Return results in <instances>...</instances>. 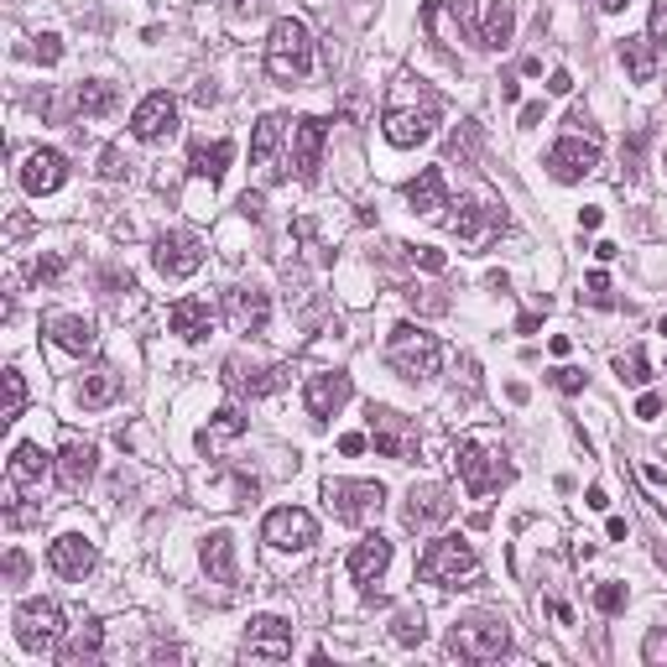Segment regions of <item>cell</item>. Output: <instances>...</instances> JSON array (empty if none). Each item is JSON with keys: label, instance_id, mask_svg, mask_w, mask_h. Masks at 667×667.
Instances as JSON below:
<instances>
[{"label": "cell", "instance_id": "cell-1", "mask_svg": "<svg viewBox=\"0 0 667 667\" xmlns=\"http://www.w3.org/2000/svg\"><path fill=\"white\" fill-rule=\"evenodd\" d=\"M417 579L438 589H470L480 579V553L464 537H433L417 558Z\"/></svg>", "mask_w": 667, "mask_h": 667}, {"label": "cell", "instance_id": "cell-2", "mask_svg": "<svg viewBox=\"0 0 667 667\" xmlns=\"http://www.w3.org/2000/svg\"><path fill=\"white\" fill-rule=\"evenodd\" d=\"M386 365L396 375H407V381H428L444 365V345L428 329H417V324H396L386 334Z\"/></svg>", "mask_w": 667, "mask_h": 667}, {"label": "cell", "instance_id": "cell-3", "mask_svg": "<svg viewBox=\"0 0 667 667\" xmlns=\"http://www.w3.org/2000/svg\"><path fill=\"white\" fill-rule=\"evenodd\" d=\"M308 68H314V37H308V26L297 17H282L272 26V37H266V74L282 84H297Z\"/></svg>", "mask_w": 667, "mask_h": 667}, {"label": "cell", "instance_id": "cell-4", "mask_svg": "<svg viewBox=\"0 0 667 667\" xmlns=\"http://www.w3.org/2000/svg\"><path fill=\"white\" fill-rule=\"evenodd\" d=\"M453 464H459V480H464V491H470V495H491V491H501V485L511 480L506 449H495V444H480V438H464Z\"/></svg>", "mask_w": 667, "mask_h": 667}, {"label": "cell", "instance_id": "cell-5", "mask_svg": "<svg viewBox=\"0 0 667 667\" xmlns=\"http://www.w3.org/2000/svg\"><path fill=\"white\" fill-rule=\"evenodd\" d=\"M449 647L459 663H495V657L511 647V631L501 615H470V621L453 626Z\"/></svg>", "mask_w": 667, "mask_h": 667}, {"label": "cell", "instance_id": "cell-6", "mask_svg": "<svg viewBox=\"0 0 667 667\" xmlns=\"http://www.w3.org/2000/svg\"><path fill=\"white\" fill-rule=\"evenodd\" d=\"M324 506H329L334 522L360 527L365 516H375V511L386 506V491L375 480H324Z\"/></svg>", "mask_w": 667, "mask_h": 667}, {"label": "cell", "instance_id": "cell-7", "mask_svg": "<svg viewBox=\"0 0 667 667\" xmlns=\"http://www.w3.org/2000/svg\"><path fill=\"white\" fill-rule=\"evenodd\" d=\"M433 125H438V99L433 95H417V99L402 95L392 110H386V120H381V131H386L392 146H417V141H428Z\"/></svg>", "mask_w": 667, "mask_h": 667}, {"label": "cell", "instance_id": "cell-8", "mask_svg": "<svg viewBox=\"0 0 667 667\" xmlns=\"http://www.w3.org/2000/svg\"><path fill=\"white\" fill-rule=\"evenodd\" d=\"M11 631H17L21 652H53L58 647V636H63V615H58L53 600H26V605L17 610Z\"/></svg>", "mask_w": 667, "mask_h": 667}, {"label": "cell", "instance_id": "cell-9", "mask_svg": "<svg viewBox=\"0 0 667 667\" xmlns=\"http://www.w3.org/2000/svg\"><path fill=\"white\" fill-rule=\"evenodd\" d=\"M449 230L464 240V245H485L491 236L506 230V209L491 204L485 194H470V198H459V215H449Z\"/></svg>", "mask_w": 667, "mask_h": 667}, {"label": "cell", "instance_id": "cell-10", "mask_svg": "<svg viewBox=\"0 0 667 667\" xmlns=\"http://www.w3.org/2000/svg\"><path fill=\"white\" fill-rule=\"evenodd\" d=\"M261 537H266L276 553H303L318 543V522L303 506H276V511H266Z\"/></svg>", "mask_w": 667, "mask_h": 667}, {"label": "cell", "instance_id": "cell-11", "mask_svg": "<svg viewBox=\"0 0 667 667\" xmlns=\"http://www.w3.org/2000/svg\"><path fill=\"white\" fill-rule=\"evenodd\" d=\"M594 167H600V141L564 136L548 146V173L558 177V183H584Z\"/></svg>", "mask_w": 667, "mask_h": 667}, {"label": "cell", "instance_id": "cell-12", "mask_svg": "<svg viewBox=\"0 0 667 667\" xmlns=\"http://www.w3.org/2000/svg\"><path fill=\"white\" fill-rule=\"evenodd\" d=\"M365 417H371V438H375V453L381 459H413L417 453V433L407 417H396L392 407H375V402Z\"/></svg>", "mask_w": 667, "mask_h": 667}, {"label": "cell", "instance_id": "cell-13", "mask_svg": "<svg viewBox=\"0 0 667 667\" xmlns=\"http://www.w3.org/2000/svg\"><path fill=\"white\" fill-rule=\"evenodd\" d=\"M245 652H251V657H266V663L293 657V621H282V615H251V626H245Z\"/></svg>", "mask_w": 667, "mask_h": 667}, {"label": "cell", "instance_id": "cell-14", "mask_svg": "<svg viewBox=\"0 0 667 667\" xmlns=\"http://www.w3.org/2000/svg\"><path fill=\"white\" fill-rule=\"evenodd\" d=\"M152 261H157L162 276H194L198 266H204V245H198L194 236H183V230H167V236H157V245H152Z\"/></svg>", "mask_w": 667, "mask_h": 667}, {"label": "cell", "instance_id": "cell-15", "mask_svg": "<svg viewBox=\"0 0 667 667\" xmlns=\"http://www.w3.org/2000/svg\"><path fill=\"white\" fill-rule=\"evenodd\" d=\"M177 131V99L167 89H152V95L136 105V116H131V136L136 141H162Z\"/></svg>", "mask_w": 667, "mask_h": 667}, {"label": "cell", "instance_id": "cell-16", "mask_svg": "<svg viewBox=\"0 0 667 667\" xmlns=\"http://www.w3.org/2000/svg\"><path fill=\"white\" fill-rule=\"evenodd\" d=\"M350 402V375L345 371H318L308 375V386H303V407H308V417L314 423H329L339 407Z\"/></svg>", "mask_w": 667, "mask_h": 667}, {"label": "cell", "instance_id": "cell-17", "mask_svg": "<svg viewBox=\"0 0 667 667\" xmlns=\"http://www.w3.org/2000/svg\"><path fill=\"white\" fill-rule=\"evenodd\" d=\"M95 543L84 537V532H58L53 543H47V564H53V573H63V579H84V573L95 569Z\"/></svg>", "mask_w": 667, "mask_h": 667}, {"label": "cell", "instance_id": "cell-18", "mask_svg": "<svg viewBox=\"0 0 667 667\" xmlns=\"http://www.w3.org/2000/svg\"><path fill=\"white\" fill-rule=\"evenodd\" d=\"M95 470H99V449L89 438H79V433H68V438H63V453H58L63 491H84V485L95 480Z\"/></svg>", "mask_w": 667, "mask_h": 667}, {"label": "cell", "instance_id": "cell-19", "mask_svg": "<svg viewBox=\"0 0 667 667\" xmlns=\"http://www.w3.org/2000/svg\"><path fill=\"white\" fill-rule=\"evenodd\" d=\"M453 516V495L444 491V485H413L407 491V511H402V522L413 532L423 527H438V522H449Z\"/></svg>", "mask_w": 667, "mask_h": 667}, {"label": "cell", "instance_id": "cell-20", "mask_svg": "<svg viewBox=\"0 0 667 667\" xmlns=\"http://www.w3.org/2000/svg\"><path fill=\"white\" fill-rule=\"evenodd\" d=\"M324 136H329V120H318V116H303L293 125V167H297V177H303V183H314V177H318Z\"/></svg>", "mask_w": 667, "mask_h": 667}, {"label": "cell", "instance_id": "cell-21", "mask_svg": "<svg viewBox=\"0 0 667 667\" xmlns=\"http://www.w3.org/2000/svg\"><path fill=\"white\" fill-rule=\"evenodd\" d=\"M63 177H68V162H63V152H53V146H37L32 157L21 162V188L32 198L63 188Z\"/></svg>", "mask_w": 667, "mask_h": 667}, {"label": "cell", "instance_id": "cell-22", "mask_svg": "<svg viewBox=\"0 0 667 667\" xmlns=\"http://www.w3.org/2000/svg\"><path fill=\"white\" fill-rule=\"evenodd\" d=\"M386 569H392V543H386L381 532H371V537H360V543L350 548V579H354V584H365V589H371Z\"/></svg>", "mask_w": 667, "mask_h": 667}, {"label": "cell", "instance_id": "cell-23", "mask_svg": "<svg viewBox=\"0 0 667 667\" xmlns=\"http://www.w3.org/2000/svg\"><path fill=\"white\" fill-rule=\"evenodd\" d=\"M225 308H230V324L240 334H266V318H272V303L261 287H230L225 293Z\"/></svg>", "mask_w": 667, "mask_h": 667}, {"label": "cell", "instance_id": "cell-24", "mask_svg": "<svg viewBox=\"0 0 667 667\" xmlns=\"http://www.w3.org/2000/svg\"><path fill=\"white\" fill-rule=\"evenodd\" d=\"M407 204H413L423 219H444V209H449V183H444V167H423V173L407 183Z\"/></svg>", "mask_w": 667, "mask_h": 667}, {"label": "cell", "instance_id": "cell-25", "mask_svg": "<svg viewBox=\"0 0 667 667\" xmlns=\"http://www.w3.org/2000/svg\"><path fill=\"white\" fill-rule=\"evenodd\" d=\"M42 334H47L58 350H68V354H89V350H95V324L79 318V314H47V318H42Z\"/></svg>", "mask_w": 667, "mask_h": 667}, {"label": "cell", "instance_id": "cell-26", "mask_svg": "<svg viewBox=\"0 0 667 667\" xmlns=\"http://www.w3.org/2000/svg\"><path fill=\"white\" fill-rule=\"evenodd\" d=\"M287 365H266V371H245V360H225V386L236 396H266L287 381Z\"/></svg>", "mask_w": 667, "mask_h": 667}, {"label": "cell", "instance_id": "cell-27", "mask_svg": "<svg viewBox=\"0 0 667 667\" xmlns=\"http://www.w3.org/2000/svg\"><path fill=\"white\" fill-rule=\"evenodd\" d=\"M198 564H204V573L215 579V584H236V537L219 527L204 537V548H198Z\"/></svg>", "mask_w": 667, "mask_h": 667}, {"label": "cell", "instance_id": "cell-28", "mask_svg": "<svg viewBox=\"0 0 667 667\" xmlns=\"http://www.w3.org/2000/svg\"><path fill=\"white\" fill-rule=\"evenodd\" d=\"M167 329L183 334V339H209V329H215V308H209L204 297H177L173 308H167Z\"/></svg>", "mask_w": 667, "mask_h": 667}, {"label": "cell", "instance_id": "cell-29", "mask_svg": "<svg viewBox=\"0 0 667 667\" xmlns=\"http://www.w3.org/2000/svg\"><path fill=\"white\" fill-rule=\"evenodd\" d=\"M47 470H53V459L42 453V444H17L11 464H6V474H11L17 491H37L42 480H47Z\"/></svg>", "mask_w": 667, "mask_h": 667}, {"label": "cell", "instance_id": "cell-30", "mask_svg": "<svg viewBox=\"0 0 667 667\" xmlns=\"http://www.w3.org/2000/svg\"><path fill=\"white\" fill-rule=\"evenodd\" d=\"M230 157H236V146H230V141H198L194 152H188V173L204 177V183H219L225 167H230Z\"/></svg>", "mask_w": 667, "mask_h": 667}, {"label": "cell", "instance_id": "cell-31", "mask_svg": "<svg viewBox=\"0 0 667 667\" xmlns=\"http://www.w3.org/2000/svg\"><path fill=\"white\" fill-rule=\"evenodd\" d=\"M99 647H105V631H99L95 621H84V626L58 647V663L63 667H89L99 657Z\"/></svg>", "mask_w": 667, "mask_h": 667}, {"label": "cell", "instance_id": "cell-32", "mask_svg": "<svg viewBox=\"0 0 667 667\" xmlns=\"http://www.w3.org/2000/svg\"><path fill=\"white\" fill-rule=\"evenodd\" d=\"M621 63H626V74L636 84H652V79H657V42H652V37H626V42H621Z\"/></svg>", "mask_w": 667, "mask_h": 667}, {"label": "cell", "instance_id": "cell-33", "mask_svg": "<svg viewBox=\"0 0 667 667\" xmlns=\"http://www.w3.org/2000/svg\"><path fill=\"white\" fill-rule=\"evenodd\" d=\"M245 428H251V417L240 413V407H219L215 423H209V428L198 433V449H204V453H215L219 444H225V438H240Z\"/></svg>", "mask_w": 667, "mask_h": 667}, {"label": "cell", "instance_id": "cell-34", "mask_svg": "<svg viewBox=\"0 0 667 667\" xmlns=\"http://www.w3.org/2000/svg\"><path fill=\"white\" fill-rule=\"evenodd\" d=\"M511 32H516V11H511V0H495L491 11H485V21H480V42H485L491 53H501L511 42Z\"/></svg>", "mask_w": 667, "mask_h": 667}, {"label": "cell", "instance_id": "cell-35", "mask_svg": "<svg viewBox=\"0 0 667 667\" xmlns=\"http://www.w3.org/2000/svg\"><path fill=\"white\" fill-rule=\"evenodd\" d=\"M116 392H120L116 371H89L79 381V407H110V402H116Z\"/></svg>", "mask_w": 667, "mask_h": 667}, {"label": "cell", "instance_id": "cell-36", "mask_svg": "<svg viewBox=\"0 0 667 667\" xmlns=\"http://www.w3.org/2000/svg\"><path fill=\"white\" fill-rule=\"evenodd\" d=\"M282 131H287V120L282 116H261V125H255V136H251V162H266L276 157V146H282Z\"/></svg>", "mask_w": 667, "mask_h": 667}, {"label": "cell", "instance_id": "cell-37", "mask_svg": "<svg viewBox=\"0 0 667 667\" xmlns=\"http://www.w3.org/2000/svg\"><path fill=\"white\" fill-rule=\"evenodd\" d=\"M74 105H79V116H110V110H116V84H105V79L79 84Z\"/></svg>", "mask_w": 667, "mask_h": 667}, {"label": "cell", "instance_id": "cell-38", "mask_svg": "<svg viewBox=\"0 0 667 667\" xmlns=\"http://www.w3.org/2000/svg\"><path fill=\"white\" fill-rule=\"evenodd\" d=\"M392 636L402 642V647H417L423 636H428V626H423V610H402L392 621Z\"/></svg>", "mask_w": 667, "mask_h": 667}, {"label": "cell", "instance_id": "cell-39", "mask_svg": "<svg viewBox=\"0 0 667 667\" xmlns=\"http://www.w3.org/2000/svg\"><path fill=\"white\" fill-rule=\"evenodd\" d=\"M626 584H615V579H605V584L594 589V610H600V615H621V610H626Z\"/></svg>", "mask_w": 667, "mask_h": 667}, {"label": "cell", "instance_id": "cell-40", "mask_svg": "<svg viewBox=\"0 0 667 667\" xmlns=\"http://www.w3.org/2000/svg\"><path fill=\"white\" fill-rule=\"evenodd\" d=\"M615 371H621V381H631V386H647V381H652V365H647V354H642V350L621 354V360H615Z\"/></svg>", "mask_w": 667, "mask_h": 667}, {"label": "cell", "instance_id": "cell-41", "mask_svg": "<svg viewBox=\"0 0 667 667\" xmlns=\"http://www.w3.org/2000/svg\"><path fill=\"white\" fill-rule=\"evenodd\" d=\"M21 407H26V386H21V371H6V417H0V423H17Z\"/></svg>", "mask_w": 667, "mask_h": 667}, {"label": "cell", "instance_id": "cell-42", "mask_svg": "<svg viewBox=\"0 0 667 667\" xmlns=\"http://www.w3.org/2000/svg\"><path fill=\"white\" fill-rule=\"evenodd\" d=\"M125 173H131V162L120 157V146H105V152H99V177L116 183V177H125Z\"/></svg>", "mask_w": 667, "mask_h": 667}, {"label": "cell", "instance_id": "cell-43", "mask_svg": "<svg viewBox=\"0 0 667 667\" xmlns=\"http://www.w3.org/2000/svg\"><path fill=\"white\" fill-rule=\"evenodd\" d=\"M553 386H558L564 396H579V392H584V371H573V365H558V371H553Z\"/></svg>", "mask_w": 667, "mask_h": 667}, {"label": "cell", "instance_id": "cell-44", "mask_svg": "<svg viewBox=\"0 0 667 667\" xmlns=\"http://www.w3.org/2000/svg\"><path fill=\"white\" fill-rule=\"evenodd\" d=\"M647 32H652V42H657V47H667V0H657V6H652Z\"/></svg>", "mask_w": 667, "mask_h": 667}, {"label": "cell", "instance_id": "cell-45", "mask_svg": "<svg viewBox=\"0 0 667 667\" xmlns=\"http://www.w3.org/2000/svg\"><path fill=\"white\" fill-rule=\"evenodd\" d=\"M26 569H32V564H26V553H21V548L6 553V584H11V589H17L21 579H26Z\"/></svg>", "mask_w": 667, "mask_h": 667}, {"label": "cell", "instance_id": "cell-46", "mask_svg": "<svg viewBox=\"0 0 667 667\" xmlns=\"http://www.w3.org/2000/svg\"><path fill=\"white\" fill-rule=\"evenodd\" d=\"M417 266H423V272H444V266H449V255L444 251H433V245H417Z\"/></svg>", "mask_w": 667, "mask_h": 667}, {"label": "cell", "instance_id": "cell-47", "mask_svg": "<svg viewBox=\"0 0 667 667\" xmlns=\"http://www.w3.org/2000/svg\"><path fill=\"white\" fill-rule=\"evenodd\" d=\"M32 58H37V63H58V58H63V42H58V37H37Z\"/></svg>", "mask_w": 667, "mask_h": 667}, {"label": "cell", "instance_id": "cell-48", "mask_svg": "<svg viewBox=\"0 0 667 667\" xmlns=\"http://www.w3.org/2000/svg\"><path fill=\"white\" fill-rule=\"evenodd\" d=\"M543 120H548V105H543V99H532V105H522V125H543Z\"/></svg>", "mask_w": 667, "mask_h": 667}, {"label": "cell", "instance_id": "cell-49", "mask_svg": "<svg viewBox=\"0 0 667 667\" xmlns=\"http://www.w3.org/2000/svg\"><path fill=\"white\" fill-rule=\"evenodd\" d=\"M449 11H453V21H459V32L474 26V0H449Z\"/></svg>", "mask_w": 667, "mask_h": 667}, {"label": "cell", "instance_id": "cell-50", "mask_svg": "<svg viewBox=\"0 0 667 667\" xmlns=\"http://www.w3.org/2000/svg\"><path fill=\"white\" fill-rule=\"evenodd\" d=\"M225 6H230V17H236V21H245V17H255L266 0H225Z\"/></svg>", "mask_w": 667, "mask_h": 667}, {"label": "cell", "instance_id": "cell-51", "mask_svg": "<svg viewBox=\"0 0 667 667\" xmlns=\"http://www.w3.org/2000/svg\"><path fill=\"white\" fill-rule=\"evenodd\" d=\"M58 272H63L58 255H42V261H37V282H58Z\"/></svg>", "mask_w": 667, "mask_h": 667}, {"label": "cell", "instance_id": "cell-52", "mask_svg": "<svg viewBox=\"0 0 667 667\" xmlns=\"http://www.w3.org/2000/svg\"><path fill=\"white\" fill-rule=\"evenodd\" d=\"M657 413H663V402H657V396H642V402H636V417H642V423H652V417H657Z\"/></svg>", "mask_w": 667, "mask_h": 667}, {"label": "cell", "instance_id": "cell-53", "mask_svg": "<svg viewBox=\"0 0 667 667\" xmlns=\"http://www.w3.org/2000/svg\"><path fill=\"white\" fill-rule=\"evenodd\" d=\"M584 506H589V511H605V506H610L605 485H589V491H584Z\"/></svg>", "mask_w": 667, "mask_h": 667}, {"label": "cell", "instance_id": "cell-54", "mask_svg": "<svg viewBox=\"0 0 667 667\" xmlns=\"http://www.w3.org/2000/svg\"><path fill=\"white\" fill-rule=\"evenodd\" d=\"M339 453H365V433H345L339 438Z\"/></svg>", "mask_w": 667, "mask_h": 667}, {"label": "cell", "instance_id": "cell-55", "mask_svg": "<svg viewBox=\"0 0 667 667\" xmlns=\"http://www.w3.org/2000/svg\"><path fill=\"white\" fill-rule=\"evenodd\" d=\"M548 89H553V95H573V79H569V68H558V74H553V79H548Z\"/></svg>", "mask_w": 667, "mask_h": 667}, {"label": "cell", "instance_id": "cell-56", "mask_svg": "<svg viewBox=\"0 0 667 667\" xmlns=\"http://www.w3.org/2000/svg\"><path fill=\"white\" fill-rule=\"evenodd\" d=\"M600 219H605L600 209H584V215H579V230H600Z\"/></svg>", "mask_w": 667, "mask_h": 667}, {"label": "cell", "instance_id": "cell-57", "mask_svg": "<svg viewBox=\"0 0 667 667\" xmlns=\"http://www.w3.org/2000/svg\"><path fill=\"white\" fill-rule=\"evenodd\" d=\"M610 543H626V522H621V516H610Z\"/></svg>", "mask_w": 667, "mask_h": 667}, {"label": "cell", "instance_id": "cell-58", "mask_svg": "<svg viewBox=\"0 0 667 667\" xmlns=\"http://www.w3.org/2000/svg\"><path fill=\"white\" fill-rule=\"evenodd\" d=\"M240 209H245V215H261V194H245V198H240Z\"/></svg>", "mask_w": 667, "mask_h": 667}, {"label": "cell", "instance_id": "cell-59", "mask_svg": "<svg viewBox=\"0 0 667 667\" xmlns=\"http://www.w3.org/2000/svg\"><path fill=\"white\" fill-rule=\"evenodd\" d=\"M600 11H610V17H615V11H626V0H600Z\"/></svg>", "mask_w": 667, "mask_h": 667}]
</instances>
